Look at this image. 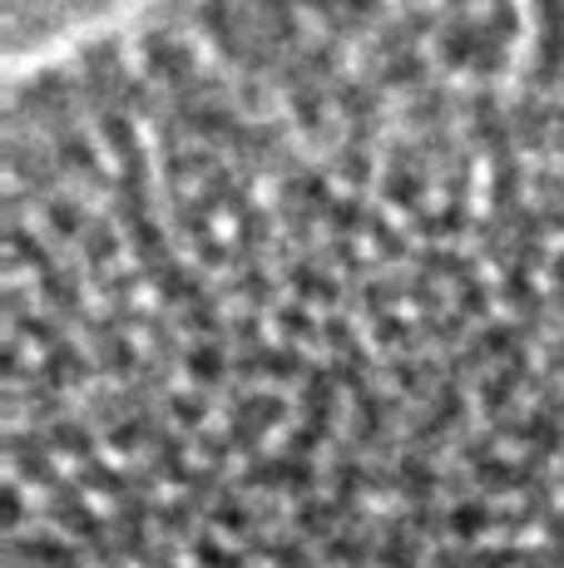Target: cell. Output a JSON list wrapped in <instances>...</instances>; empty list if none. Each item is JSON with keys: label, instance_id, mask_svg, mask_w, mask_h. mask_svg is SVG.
Instances as JSON below:
<instances>
[{"label": "cell", "instance_id": "4", "mask_svg": "<svg viewBox=\"0 0 564 568\" xmlns=\"http://www.w3.org/2000/svg\"><path fill=\"white\" fill-rule=\"evenodd\" d=\"M10 559H20L26 568H90V554L70 539V534L50 529V524H36L26 534H6V549Z\"/></svg>", "mask_w": 564, "mask_h": 568}, {"label": "cell", "instance_id": "2", "mask_svg": "<svg viewBox=\"0 0 564 568\" xmlns=\"http://www.w3.org/2000/svg\"><path fill=\"white\" fill-rule=\"evenodd\" d=\"M0 455H6V475H16L20 485H30L36 495L64 475L60 455L50 450L46 435L30 430V425H0Z\"/></svg>", "mask_w": 564, "mask_h": 568}, {"label": "cell", "instance_id": "3", "mask_svg": "<svg viewBox=\"0 0 564 568\" xmlns=\"http://www.w3.org/2000/svg\"><path fill=\"white\" fill-rule=\"evenodd\" d=\"M481 36H485L481 10L475 6H446L436 40H431V54H436V64H441L446 80H465V74H471V60H475V50H481Z\"/></svg>", "mask_w": 564, "mask_h": 568}, {"label": "cell", "instance_id": "6", "mask_svg": "<svg viewBox=\"0 0 564 568\" xmlns=\"http://www.w3.org/2000/svg\"><path fill=\"white\" fill-rule=\"evenodd\" d=\"M268 322H273V336H282V342H298V346H308V352L322 346V312L288 297V292H282L278 307L268 312Z\"/></svg>", "mask_w": 564, "mask_h": 568}, {"label": "cell", "instance_id": "7", "mask_svg": "<svg viewBox=\"0 0 564 568\" xmlns=\"http://www.w3.org/2000/svg\"><path fill=\"white\" fill-rule=\"evenodd\" d=\"M495 539V499H485L481 489L451 505V544L475 549V544Z\"/></svg>", "mask_w": 564, "mask_h": 568}, {"label": "cell", "instance_id": "1", "mask_svg": "<svg viewBox=\"0 0 564 568\" xmlns=\"http://www.w3.org/2000/svg\"><path fill=\"white\" fill-rule=\"evenodd\" d=\"M530 26H535V36H530V60L520 64L515 80L535 84L540 94H555L564 90V6H535L530 10Z\"/></svg>", "mask_w": 564, "mask_h": 568}, {"label": "cell", "instance_id": "8", "mask_svg": "<svg viewBox=\"0 0 564 568\" xmlns=\"http://www.w3.org/2000/svg\"><path fill=\"white\" fill-rule=\"evenodd\" d=\"M288 509H292L288 524L312 544V549H322V544L342 529V509L328 499V489H322V495H312V499H302V505H288Z\"/></svg>", "mask_w": 564, "mask_h": 568}, {"label": "cell", "instance_id": "5", "mask_svg": "<svg viewBox=\"0 0 564 568\" xmlns=\"http://www.w3.org/2000/svg\"><path fill=\"white\" fill-rule=\"evenodd\" d=\"M46 445L60 455V460H70V465H84L90 455H100L104 450V440H100V430L90 425V415H84L80 406H74L70 415H60L56 425H46Z\"/></svg>", "mask_w": 564, "mask_h": 568}]
</instances>
